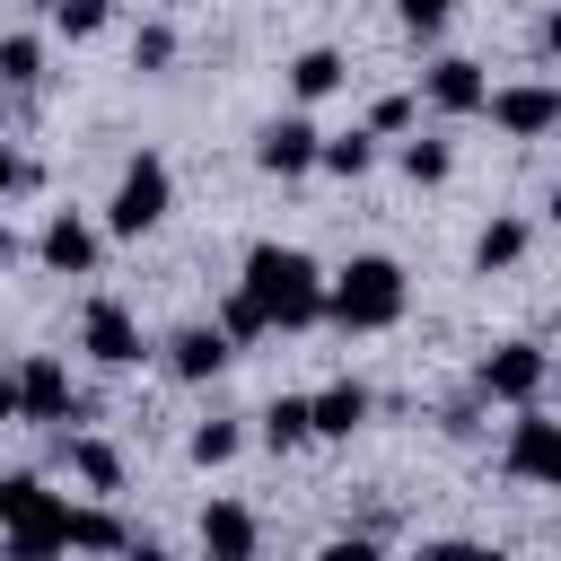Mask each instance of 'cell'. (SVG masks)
I'll use <instances>...</instances> for the list:
<instances>
[{
	"mask_svg": "<svg viewBox=\"0 0 561 561\" xmlns=\"http://www.w3.org/2000/svg\"><path fill=\"white\" fill-rule=\"evenodd\" d=\"M44 79V35H0V88H35Z\"/></svg>",
	"mask_w": 561,
	"mask_h": 561,
	"instance_id": "obj_23",
	"label": "cell"
},
{
	"mask_svg": "<svg viewBox=\"0 0 561 561\" xmlns=\"http://www.w3.org/2000/svg\"><path fill=\"white\" fill-rule=\"evenodd\" d=\"M131 70H140V79H167V70H175V26H167V18L131 26Z\"/></svg>",
	"mask_w": 561,
	"mask_h": 561,
	"instance_id": "obj_21",
	"label": "cell"
},
{
	"mask_svg": "<svg viewBox=\"0 0 561 561\" xmlns=\"http://www.w3.org/2000/svg\"><path fill=\"white\" fill-rule=\"evenodd\" d=\"M482 96H491V79H482V61H465V53H438L430 70H421V96L412 105H430V114H482Z\"/></svg>",
	"mask_w": 561,
	"mask_h": 561,
	"instance_id": "obj_10",
	"label": "cell"
},
{
	"mask_svg": "<svg viewBox=\"0 0 561 561\" xmlns=\"http://www.w3.org/2000/svg\"><path fill=\"white\" fill-rule=\"evenodd\" d=\"M316 430H307V394H272L263 403V447L272 456H289V447H307Z\"/></svg>",
	"mask_w": 561,
	"mask_h": 561,
	"instance_id": "obj_20",
	"label": "cell"
},
{
	"mask_svg": "<svg viewBox=\"0 0 561 561\" xmlns=\"http://www.w3.org/2000/svg\"><path fill=\"white\" fill-rule=\"evenodd\" d=\"M316 561H386V552H377V535H333Z\"/></svg>",
	"mask_w": 561,
	"mask_h": 561,
	"instance_id": "obj_31",
	"label": "cell"
},
{
	"mask_svg": "<svg viewBox=\"0 0 561 561\" xmlns=\"http://www.w3.org/2000/svg\"><path fill=\"white\" fill-rule=\"evenodd\" d=\"M105 18H114V0H53V26H61L70 44H79V35H96Z\"/></svg>",
	"mask_w": 561,
	"mask_h": 561,
	"instance_id": "obj_27",
	"label": "cell"
},
{
	"mask_svg": "<svg viewBox=\"0 0 561 561\" xmlns=\"http://www.w3.org/2000/svg\"><path fill=\"white\" fill-rule=\"evenodd\" d=\"M114 561H175V552H167V543H149V535H123V552H114Z\"/></svg>",
	"mask_w": 561,
	"mask_h": 561,
	"instance_id": "obj_32",
	"label": "cell"
},
{
	"mask_svg": "<svg viewBox=\"0 0 561 561\" xmlns=\"http://www.w3.org/2000/svg\"><path fill=\"white\" fill-rule=\"evenodd\" d=\"M316 167H324V175H342V184H359V175L377 167V140H368L359 123H351V131H324V140H316Z\"/></svg>",
	"mask_w": 561,
	"mask_h": 561,
	"instance_id": "obj_17",
	"label": "cell"
},
{
	"mask_svg": "<svg viewBox=\"0 0 561 561\" xmlns=\"http://www.w3.org/2000/svg\"><path fill=\"white\" fill-rule=\"evenodd\" d=\"M394 167H403V175H412V184H447V167H456V149H447V140H430V131H421V140H403V149H394Z\"/></svg>",
	"mask_w": 561,
	"mask_h": 561,
	"instance_id": "obj_22",
	"label": "cell"
},
{
	"mask_svg": "<svg viewBox=\"0 0 561 561\" xmlns=\"http://www.w3.org/2000/svg\"><path fill=\"white\" fill-rule=\"evenodd\" d=\"M18 421H79V386L53 351H26L18 359Z\"/></svg>",
	"mask_w": 561,
	"mask_h": 561,
	"instance_id": "obj_9",
	"label": "cell"
},
{
	"mask_svg": "<svg viewBox=\"0 0 561 561\" xmlns=\"http://www.w3.org/2000/svg\"><path fill=\"white\" fill-rule=\"evenodd\" d=\"M167 210H175V167H167L158 149H140V158H123V175H114V193H105V228H96V237H149Z\"/></svg>",
	"mask_w": 561,
	"mask_h": 561,
	"instance_id": "obj_3",
	"label": "cell"
},
{
	"mask_svg": "<svg viewBox=\"0 0 561 561\" xmlns=\"http://www.w3.org/2000/svg\"><path fill=\"white\" fill-rule=\"evenodd\" d=\"M26 9H53V0H26Z\"/></svg>",
	"mask_w": 561,
	"mask_h": 561,
	"instance_id": "obj_35",
	"label": "cell"
},
{
	"mask_svg": "<svg viewBox=\"0 0 561 561\" xmlns=\"http://www.w3.org/2000/svg\"><path fill=\"white\" fill-rule=\"evenodd\" d=\"M500 465H508L517 482H561V421H552L543 403H526V412L508 421V438H500Z\"/></svg>",
	"mask_w": 561,
	"mask_h": 561,
	"instance_id": "obj_6",
	"label": "cell"
},
{
	"mask_svg": "<svg viewBox=\"0 0 561 561\" xmlns=\"http://www.w3.org/2000/svg\"><path fill=\"white\" fill-rule=\"evenodd\" d=\"M447 18H456V0H394V26H403V35H421V44H430Z\"/></svg>",
	"mask_w": 561,
	"mask_h": 561,
	"instance_id": "obj_28",
	"label": "cell"
},
{
	"mask_svg": "<svg viewBox=\"0 0 561 561\" xmlns=\"http://www.w3.org/2000/svg\"><path fill=\"white\" fill-rule=\"evenodd\" d=\"M35 184H44V167H35L18 140H0V202H9V193H35Z\"/></svg>",
	"mask_w": 561,
	"mask_h": 561,
	"instance_id": "obj_30",
	"label": "cell"
},
{
	"mask_svg": "<svg viewBox=\"0 0 561 561\" xmlns=\"http://www.w3.org/2000/svg\"><path fill=\"white\" fill-rule=\"evenodd\" d=\"M412 561H508L500 543H482V535H438V543H421Z\"/></svg>",
	"mask_w": 561,
	"mask_h": 561,
	"instance_id": "obj_29",
	"label": "cell"
},
{
	"mask_svg": "<svg viewBox=\"0 0 561 561\" xmlns=\"http://www.w3.org/2000/svg\"><path fill=\"white\" fill-rule=\"evenodd\" d=\"M482 114H491L508 140H543V131L561 123V88H552V79H508V88L482 96Z\"/></svg>",
	"mask_w": 561,
	"mask_h": 561,
	"instance_id": "obj_7",
	"label": "cell"
},
{
	"mask_svg": "<svg viewBox=\"0 0 561 561\" xmlns=\"http://www.w3.org/2000/svg\"><path fill=\"white\" fill-rule=\"evenodd\" d=\"M228 359H237V342H228L219 324H175V333H167V377H175V386H210Z\"/></svg>",
	"mask_w": 561,
	"mask_h": 561,
	"instance_id": "obj_12",
	"label": "cell"
},
{
	"mask_svg": "<svg viewBox=\"0 0 561 561\" xmlns=\"http://www.w3.org/2000/svg\"><path fill=\"white\" fill-rule=\"evenodd\" d=\"M403 307H412V280L394 254H351L324 280V324H342V333H386V324H403Z\"/></svg>",
	"mask_w": 561,
	"mask_h": 561,
	"instance_id": "obj_2",
	"label": "cell"
},
{
	"mask_svg": "<svg viewBox=\"0 0 561 561\" xmlns=\"http://www.w3.org/2000/svg\"><path fill=\"white\" fill-rule=\"evenodd\" d=\"M316 140H324V131H316L307 114H272V123L254 131V167H263V175H307V167H316Z\"/></svg>",
	"mask_w": 561,
	"mask_h": 561,
	"instance_id": "obj_13",
	"label": "cell"
},
{
	"mask_svg": "<svg viewBox=\"0 0 561 561\" xmlns=\"http://www.w3.org/2000/svg\"><path fill=\"white\" fill-rule=\"evenodd\" d=\"M18 254H26V237H18V228H9V219H0V272H9V263H18Z\"/></svg>",
	"mask_w": 561,
	"mask_h": 561,
	"instance_id": "obj_34",
	"label": "cell"
},
{
	"mask_svg": "<svg viewBox=\"0 0 561 561\" xmlns=\"http://www.w3.org/2000/svg\"><path fill=\"white\" fill-rule=\"evenodd\" d=\"M193 535H202V561H254L263 552V517L245 500H202Z\"/></svg>",
	"mask_w": 561,
	"mask_h": 561,
	"instance_id": "obj_11",
	"label": "cell"
},
{
	"mask_svg": "<svg viewBox=\"0 0 561 561\" xmlns=\"http://www.w3.org/2000/svg\"><path fill=\"white\" fill-rule=\"evenodd\" d=\"M412 114H421V105L394 88V96H377V105H368V123H359V131H368V140H394V131H412Z\"/></svg>",
	"mask_w": 561,
	"mask_h": 561,
	"instance_id": "obj_26",
	"label": "cell"
},
{
	"mask_svg": "<svg viewBox=\"0 0 561 561\" xmlns=\"http://www.w3.org/2000/svg\"><path fill=\"white\" fill-rule=\"evenodd\" d=\"M237 447H245V430H237V421H193V438H184V456H193V465H228Z\"/></svg>",
	"mask_w": 561,
	"mask_h": 561,
	"instance_id": "obj_24",
	"label": "cell"
},
{
	"mask_svg": "<svg viewBox=\"0 0 561 561\" xmlns=\"http://www.w3.org/2000/svg\"><path fill=\"white\" fill-rule=\"evenodd\" d=\"M18 421V368H0V430Z\"/></svg>",
	"mask_w": 561,
	"mask_h": 561,
	"instance_id": "obj_33",
	"label": "cell"
},
{
	"mask_svg": "<svg viewBox=\"0 0 561 561\" xmlns=\"http://www.w3.org/2000/svg\"><path fill=\"white\" fill-rule=\"evenodd\" d=\"M342 79H351V61H342L333 44H307V53H289V96H298V105H324Z\"/></svg>",
	"mask_w": 561,
	"mask_h": 561,
	"instance_id": "obj_16",
	"label": "cell"
},
{
	"mask_svg": "<svg viewBox=\"0 0 561 561\" xmlns=\"http://www.w3.org/2000/svg\"><path fill=\"white\" fill-rule=\"evenodd\" d=\"M61 543H70V552H123V517H114L105 500H88V508L61 517Z\"/></svg>",
	"mask_w": 561,
	"mask_h": 561,
	"instance_id": "obj_19",
	"label": "cell"
},
{
	"mask_svg": "<svg viewBox=\"0 0 561 561\" xmlns=\"http://www.w3.org/2000/svg\"><path fill=\"white\" fill-rule=\"evenodd\" d=\"M526 237H535V228L508 219V210L482 219V237H473V272H508V263H526Z\"/></svg>",
	"mask_w": 561,
	"mask_h": 561,
	"instance_id": "obj_18",
	"label": "cell"
},
{
	"mask_svg": "<svg viewBox=\"0 0 561 561\" xmlns=\"http://www.w3.org/2000/svg\"><path fill=\"white\" fill-rule=\"evenodd\" d=\"M543 386H552V351L526 342V333H508V342H491V351L473 359V403L526 412V403H543Z\"/></svg>",
	"mask_w": 561,
	"mask_h": 561,
	"instance_id": "obj_4",
	"label": "cell"
},
{
	"mask_svg": "<svg viewBox=\"0 0 561 561\" xmlns=\"http://www.w3.org/2000/svg\"><path fill=\"white\" fill-rule=\"evenodd\" d=\"M79 351H88L96 368H140V359H149L140 316H131L123 298H88V307H79Z\"/></svg>",
	"mask_w": 561,
	"mask_h": 561,
	"instance_id": "obj_5",
	"label": "cell"
},
{
	"mask_svg": "<svg viewBox=\"0 0 561 561\" xmlns=\"http://www.w3.org/2000/svg\"><path fill=\"white\" fill-rule=\"evenodd\" d=\"M237 289L263 307L272 333H307V324H324V272H316L307 245H280V237L245 245V280H237Z\"/></svg>",
	"mask_w": 561,
	"mask_h": 561,
	"instance_id": "obj_1",
	"label": "cell"
},
{
	"mask_svg": "<svg viewBox=\"0 0 561 561\" xmlns=\"http://www.w3.org/2000/svg\"><path fill=\"white\" fill-rule=\"evenodd\" d=\"M96 254H105V237H96V219H79V210H53L44 237H35V263H44L53 280H88Z\"/></svg>",
	"mask_w": 561,
	"mask_h": 561,
	"instance_id": "obj_8",
	"label": "cell"
},
{
	"mask_svg": "<svg viewBox=\"0 0 561 561\" xmlns=\"http://www.w3.org/2000/svg\"><path fill=\"white\" fill-rule=\"evenodd\" d=\"M61 465H70V473H79L96 500H105V491H123V447H114V438H88V430H70V438H61Z\"/></svg>",
	"mask_w": 561,
	"mask_h": 561,
	"instance_id": "obj_15",
	"label": "cell"
},
{
	"mask_svg": "<svg viewBox=\"0 0 561 561\" xmlns=\"http://www.w3.org/2000/svg\"><path fill=\"white\" fill-rule=\"evenodd\" d=\"M210 324H219V333H228V342H263V333H272V324H263V307H254V298H245V289H228V298H219V316H210Z\"/></svg>",
	"mask_w": 561,
	"mask_h": 561,
	"instance_id": "obj_25",
	"label": "cell"
},
{
	"mask_svg": "<svg viewBox=\"0 0 561 561\" xmlns=\"http://www.w3.org/2000/svg\"><path fill=\"white\" fill-rule=\"evenodd\" d=\"M359 421H368V386L359 377H333L324 394H307V430L316 438H351Z\"/></svg>",
	"mask_w": 561,
	"mask_h": 561,
	"instance_id": "obj_14",
	"label": "cell"
}]
</instances>
